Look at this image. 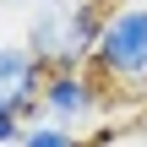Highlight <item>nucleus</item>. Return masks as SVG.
<instances>
[{
	"instance_id": "8",
	"label": "nucleus",
	"mask_w": 147,
	"mask_h": 147,
	"mask_svg": "<svg viewBox=\"0 0 147 147\" xmlns=\"http://www.w3.org/2000/svg\"><path fill=\"white\" fill-rule=\"evenodd\" d=\"M131 131H136V142L147 147V104H142V109H136V125H131Z\"/></svg>"
},
{
	"instance_id": "5",
	"label": "nucleus",
	"mask_w": 147,
	"mask_h": 147,
	"mask_svg": "<svg viewBox=\"0 0 147 147\" xmlns=\"http://www.w3.org/2000/svg\"><path fill=\"white\" fill-rule=\"evenodd\" d=\"M16 147H82V136H76L65 120L38 115V120H27V131H22V142H16Z\"/></svg>"
},
{
	"instance_id": "3",
	"label": "nucleus",
	"mask_w": 147,
	"mask_h": 147,
	"mask_svg": "<svg viewBox=\"0 0 147 147\" xmlns=\"http://www.w3.org/2000/svg\"><path fill=\"white\" fill-rule=\"evenodd\" d=\"M38 109H44L49 120H65V125L93 120V115L104 109V76H98L93 65H65V71H49Z\"/></svg>"
},
{
	"instance_id": "2",
	"label": "nucleus",
	"mask_w": 147,
	"mask_h": 147,
	"mask_svg": "<svg viewBox=\"0 0 147 147\" xmlns=\"http://www.w3.org/2000/svg\"><path fill=\"white\" fill-rule=\"evenodd\" d=\"M93 71L120 98H147V0H120L104 11V33L93 44Z\"/></svg>"
},
{
	"instance_id": "6",
	"label": "nucleus",
	"mask_w": 147,
	"mask_h": 147,
	"mask_svg": "<svg viewBox=\"0 0 147 147\" xmlns=\"http://www.w3.org/2000/svg\"><path fill=\"white\" fill-rule=\"evenodd\" d=\"M22 131H27V120L0 109V147H16V142H22Z\"/></svg>"
},
{
	"instance_id": "7",
	"label": "nucleus",
	"mask_w": 147,
	"mask_h": 147,
	"mask_svg": "<svg viewBox=\"0 0 147 147\" xmlns=\"http://www.w3.org/2000/svg\"><path fill=\"white\" fill-rule=\"evenodd\" d=\"M82 147H120V131H98L93 142H82Z\"/></svg>"
},
{
	"instance_id": "1",
	"label": "nucleus",
	"mask_w": 147,
	"mask_h": 147,
	"mask_svg": "<svg viewBox=\"0 0 147 147\" xmlns=\"http://www.w3.org/2000/svg\"><path fill=\"white\" fill-rule=\"evenodd\" d=\"M104 11L98 0H44L22 16V44L49 65V71H65V65H93V44L104 33Z\"/></svg>"
},
{
	"instance_id": "9",
	"label": "nucleus",
	"mask_w": 147,
	"mask_h": 147,
	"mask_svg": "<svg viewBox=\"0 0 147 147\" xmlns=\"http://www.w3.org/2000/svg\"><path fill=\"white\" fill-rule=\"evenodd\" d=\"M0 5H16V11L27 16V11H33V5H44V0H0Z\"/></svg>"
},
{
	"instance_id": "4",
	"label": "nucleus",
	"mask_w": 147,
	"mask_h": 147,
	"mask_svg": "<svg viewBox=\"0 0 147 147\" xmlns=\"http://www.w3.org/2000/svg\"><path fill=\"white\" fill-rule=\"evenodd\" d=\"M44 82H49V65L16 38V44H0V109L5 115H22V120H38V98H44Z\"/></svg>"
}]
</instances>
